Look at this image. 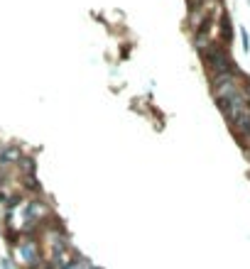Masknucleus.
<instances>
[{
  "mask_svg": "<svg viewBox=\"0 0 250 269\" xmlns=\"http://www.w3.org/2000/svg\"><path fill=\"white\" fill-rule=\"evenodd\" d=\"M199 59H201V64H204V71L209 79L223 76V74H238L240 71L238 64H236V59H233V54H231V49L223 47L221 42H216V39L199 52Z\"/></svg>",
  "mask_w": 250,
  "mask_h": 269,
  "instance_id": "nucleus-1",
  "label": "nucleus"
},
{
  "mask_svg": "<svg viewBox=\"0 0 250 269\" xmlns=\"http://www.w3.org/2000/svg\"><path fill=\"white\" fill-rule=\"evenodd\" d=\"M12 252H15L17 262L23 264V269H32L47 259L45 245H42V237L39 235H23L20 242L12 247Z\"/></svg>",
  "mask_w": 250,
  "mask_h": 269,
  "instance_id": "nucleus-2",
  "label": "nucleus"
},
{
  "mask_svg": "<svg viewBox=\"0 0 250 269\" xmlns=\"http://www.w3.org/2000/svg\"><path fill=\"white\" fill-rule=\"evenodd\" d=\"M27 154V149H25L23 142H0V167L5 169H15V164L20 162V159Z\"/></svg>",
  "mask_w": 250,
  "mask_h": 269,
  "instance_id": "nucleus-3",
  "label": "nucleus"
},
{
  "mask_svg": "<svg viewBox=\"0 0 250 269\" xmlns=\"http://www.w3.org/2000/svg\"><path fill=\"white\" fill-rule=\"evenodd\" d=\"M216 42H221L228 49L233 44V23H231V15L226 10L221 12V17H218V23H216Z\"/></svg>",
  "mask_w": 250,
  "mask_h": 269,
  "instance_id": "nucleus-4",
  "label": "nucleus"
},
{
  "mask_svg": "<svg viewBox=\"0 0 250 269\" xmlns=\"http://www.w3.org/2000/svg\"><path fill=\"white\" fill-rule=\"evenodd\" d=\"M15 174L17 176H32V174H37V159H34V154H25L17 164H15Z\"/></svg>",
  "mask_w": 250,
  "mask_h": 269,
  "instance_id": "nucleus-5",
  "label": "nucleus"
},
{
  "mask_svg": "<svg viewBox=\"0 0 250 269\" xmlns=\"http://www.w3.org/2000/svg\"><path fill=\"white\" fill-rule=\"evenodd\" d=\"M240 39H243V49L248 52V49H250V39H248V32H245V30H240Z\"/></svg>",
  "mask_w": 250,
  "mask_h": 269,
  "instance_id": "nucleus-6",
  "label": "nucleus"
},
{
  "mask_svg": "<svg viewBox=\"0 0 250 269\" xmlns=\"http://www.w3.org/2000/svg\"><path fill=\"white\" fill-rule=\"evenodd\" d=\"M0 267H3V269H15L10 264V259H5V257H0Z\"/></svg>",
  "mask_w": 250,
  "mask_h": 269,
  "instance_id": "nucleus-7",
  "label": "nucleus"
}]
</instances>
